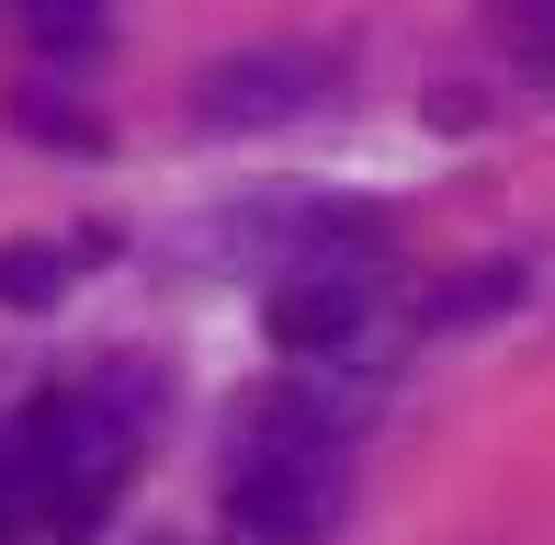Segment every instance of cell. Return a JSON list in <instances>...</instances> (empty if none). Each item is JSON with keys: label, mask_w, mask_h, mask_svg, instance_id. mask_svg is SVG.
Segmentation results:
<instances>
[{"label": "cell", "mask_w": 555, "mask_h": 545, "mask_svg": "<svg viewBox=\"0 0 555 545\" xmlns=\"http://www.w3.org/2000/svg\"><path fill=\"white\" fill-rule=\"evenodd\" d=\"M351 500V443L330 409L261 398L238 420V466H227V523L249 545H318Z\"/></svg>", "instance_id": "6da1fadb"}, {"label": "cell", "mask_w": 555, "mask_h": 545, "mask_svg": "<svg viewBox=\"0 0 555 545\" xmlns=\"http://www.w3.org/2000/svg\"><path fill=\"white\" fill-rule=\"evenodd\" d=\"M125 443H137V409H114L103 386H57L12 420L23 489H35V523H103V500L125 489Z\"/></svg>", "instance_id": "7a4b0ae2"}, {"label": "cell", "mask_w": 555, "mask_h": 545, "mask_svg": "<svg viewBox=\"0 0 555 545\" xmlns=\"http://www.w3.org/2000/svg\"><path fill=\"white\" fill-rule=\"evenodd\" d=\"M340 80H351V58H340V46H318V35H284V46H238V58L193 68V126H216V137H249V126H295V114L340 103Z\"/></svg>", "instance_id": "3957f363"}, {"label": "cell", "mask_w": 555, "mask_h": 545, "mask_svg": "<svg viewBox=\"0 0 555 545\" xmlns=\"http://www.w3.org/2000/svg\"><path fill=\"white\" fill-rule=\"evenodd\" d=\"M363 318H374V272L363 262H284L272 295H261V330H272L284 364H340L363 341Z\"/></svg>", "instance_id": "277c9868"}, {"label": "cell", "mask_w": 555, "mask_h": 545, "mask_svg": "<svg viewBox=\"0 0 555 545\" xmlns=\"http://www.w3.org/2000/svg\"><path fill=\"white\" fill-rule=\"evenodd\" d=\"M68 272H80V251H57V239H12V251H0V307H57Z\"/></svg>", "instance_id": "5b68a950"}, {"label": "cell", "mask_w": 555, "mask_h": 545, "mask_svg": "<svg viewBox=\"0 0 555 545\" xmlns=\"http://www.w3.org/2000/svg\"><path fill=\"white\" fill-rule=\"evenodd\" d=\"M12 126L23 137H46V148H80V160H91V148H103V114H80V103H57V91H12Z\"/></svg>", "instance_id": "8992f818"}, {"label": "cell", "mask_w": 555, "mask_h": 545, "mask_svg": "<svg viewBox=\"0 0 555 545\" xmlns=\"http://www.w3.org/2000/svg\"><path fill=\"white\" fill-rule=\"evenodd\" d=\"M23 35H35L46 58H91V46H103V0H23Z\"/></svg>", "instance_id": "52a82bcc"}, {"label": "cell", "mask_w": 555, "mask_h": 545, "mask_svg": "<svg viewBox=\"0 0 555 545\" xmlns=\"http://www.w3.org/2000/svg\"><path fill=\"white\" fill-rule=\"evenodd\" d=\"M511 295H521V262H465V284L431 295V330H453V318H488V307H511Z\"/></svg>", "instance_id": "ba28073f"}, {"label": "cell", "mask_w": 555, "mask_h": 545, "mask_svg": "<svg viewBox=\"0 0 555 545\" xmlns=\"http://www.w3.org/2000/svg\"><path fill=\"white\" fill-rule=\"evenodd\" d=\"M499 23H521V35H555V0H499Z\"/></svg>", "instance_id": "9c48e42d"}]
</instances>
